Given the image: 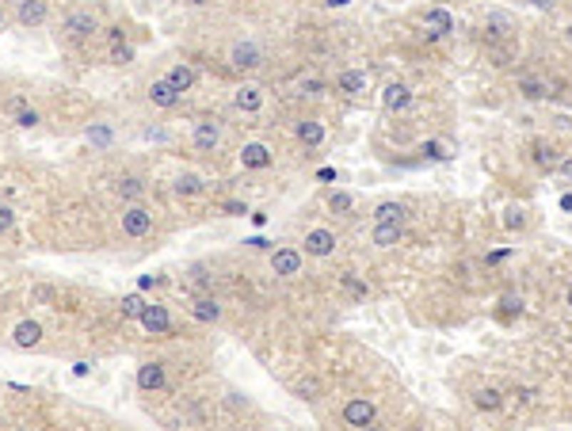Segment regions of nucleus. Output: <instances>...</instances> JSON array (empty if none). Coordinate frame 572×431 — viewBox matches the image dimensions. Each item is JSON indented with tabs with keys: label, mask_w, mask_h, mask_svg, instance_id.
Returning a JSON list of instances; mask_svg holds the SVG:
<instances>
[{
	"label": "nucleus",
	"mask_w": 572,
	"mask_h": 431,
	"mask_svg": "<svg viewBox=\"0 0 572 431\" xmlns=\"http://www.w3.org/2000/svg\"><path fill=\"white\" fill-rule=\"evenodd\" d=\"M61 31H65V35H69L73 42H81V39L92 35V31H100V24H96V16H92V12H73V16H65Z\"/></svg>",
	"instance_id": "nucleus-3"
},
{
	"label": "nucleus",
	"mask_w": 572,
	"mask_h": 431,
	"mask_svg": "<svg viewBox=\"0 0 572 431\" xmlns=\"http://www.w3.org/2000/svg\"><path fill=\"white\" fill-rule=\"evenodd\" d=\"M424 27H427V35H431V39H443V35L454 31V16L443 12V8H431V12L424 16Z\"/></svg>",
	"instance_id": "nucleus-10"
},
{
	"label": "nucleus",
	"mask_w": 572,
	"mask_h": 431,
	"mask_svg": "<svg viewBox=\"0 0 572 431\" xmlns=\"http://www.w3.org/2000/svg\"><path fill=\"white\" fill-rule=\"evenodd\" d=\"M424 157H431V161H450V153L443 141H424Z\"/></svg>",
	"instance_id": "nucleus-31"
},
{
	"label": "nucleus",
	"mask_w": 572,
	"mask_h": 431,
	"mask_svg": "<svg viewBox=\"0 0 572 431\" xmlns=\"http://www.w3.org/2000/svg\"><path fill=\"white\" fill-rule=\"evenodd\" d=\"M534 161L542 164V168H553V164H557V149L549 146V141H534Z\"/></svg>",
	"instance_id": "nucleus-25"
},
{
	"label": "nucleus",
	"mask_w": 572,
	"mask_h": 431,
	"mask_svg": "<svg viewBox=\"0 0 572 431\" xmlns=\"http://www.w3.org/2000/svg\"><path fill=\"white\" fill-rule=\"evenodd\" d=\"M504 309H508V313H523V302L519 298H504Z\"/></svg>",
	"instance_id": "nucleus-39"
},
{
	"label": "nucleus",
	"mask_w": 572,
	"mask_h": 431,
	"mask_svg": "<svg viewBox=\"0 0 572 431\" xmlns=\"http://www.w3.org/2000/svg\"><path fill=\"white\" fill-rule=\"evenodd\" d=\"M138 320L149 328L153 336H160V333H168V328H172V317H168V309H164V305H145Z\"/></svg>",
	"instance_id": "nucleus-8"
},
{
	"label": "nucleus",
	"mask_w": 572,
	"mask_h": 431,
	"mask_svg": "<svg viewBox=\"0 0 572 431\" xmlns=\"http://www.w3.org/2000/svg\"><path fill=\"white\" fill-rule=\"evenodd\" d=\"M328 4H332V8H347L351 0H328Z\"/></svg>",
	"instance_id": "nucleus-47"
},
{
	"label": "nucleus",
	"mask_w": 572,
	"mask_h": 431,
	"mask_svg": "<svg viewBox=\"0 0 572 431\" xmlns=\"http://www.w3.org/2000/svg\"><path fill=\"white\" fill-rule=\"evenodd\" d=\"M473 405H477L481 412H496V408L504 405V393H500V390H492V385H485V390L473 393Z\"/></svg>",
	"instance_id": "nucleus-20"
},
{
	"label": "nucleus",
	"mask_w": 572,
	"mask_h": 431,
	"mask_svg": "<svg viewBox=\"0 0 572 431\" xmlns=\"http://www.w3.org/2000/svg\"><path fill=\"white\" fill-rule=\"evenodd\" d=\"M218 146H222V126L210 123V118H203V123H195V149L203 153H214Z\"/></svg>",
	"instance_id": "nucleus-7"
},
{
	"label": "nucleus",
	"mask_w": 572,
	"mask_h": 431,
	"mask_svg": "<svg viewBox=\"0 0 572 431\" xmlns=\"http://www.w3.org/2000/svg\"><path fill=\"white\" fill-rule=\"evenodd\" d=\"M489 31H492V35H511V16H504V12H492L489 16Z\"/></svg>",
	"instance_id": "nucleus-26"
},
{
	"label": "nucleus",
	"mask_w": 572,
	"mask_h": 431,
	"mask_svg": "<svg viewBox=\"0 0 572 431\" xmlns=\"http://www.w3.org/2000/svg\"><path fill=\"white\" fill-rule=\"evenodd\" d=\"M367 73H359V69H347V73H339L336 76V92H344V96H359V92H367Z\"/></svg>",
	"instance_id": "nucleus-14"
},
{
	"label": "nucleus",
	"mask_w": 572,
	"mask_h": 431,
	"mask_svg": "<svg viewBox=\"0 0 572 431\" xmlns=\"http://www.w3.org/2000/svg\"><path fill=\"white\" fill-rule=\"evenodd\" d=\"M199 191H203L199 176H180V180H175V195H199Z\"/></svg>",
	"instance_id": "nucleus-27"
},
{
	"label": "nucleus",
	"mask_w": 572,
	"mask_h": 431,
	"mask_svg": "<svg viewBox=\"0 0 572 431\" xmlns=\"http://www.w3.org/2000/svg\"><path fill=\"white\" fill-rule=\"evenodd\" d=\"M88 141H92V146L96 149H107V146H111V126H92V130H88Z\"/></svg>",
	"instance_id": "nucleus-28"
},
{
	"label": "nucleus",
	"mask_w": 572,
	"mask_h": 431,
	"mask_svg": "<svg viewBox=\"0 0 572 431\" xmlns=\"http://www.w3.org/2000/svg\"><path fill=\"white\" fill-rule=\"evenodd\" d=\"M19 24L24 27L46 24V0H19Z\"/></svg>",
	"instance_id": "nucleus-11"
},
{
	"label": "nucleus",
	"mask_w": 572,
	"mask_h": 431,
	"mask_svg": "<svg viewBox=\"0 0 572 431\" xmlns=\"http://www.w3.org/2000/svg\"><path fill=\"white\" fill-rule=\"evenodd\" d=\"M31 298H35V302H53V286H35V290H31Z\"/></svg>",
	"instance_id": "nucleus-37"
},
{
	"label": "nucleus",
	"mask_w": 572,
	"mask_h": 431,
	"mask_svg": "<svg viewBox=\"0 0 572 431\" xmlns=\"http://www.w3.org/2000/svg\"><path fill=\"white\" fill-rule=\"evenodd\" d=\"M240 164H245V168H267L271 164V149L267 146H260V141H252V146H245L240 149Z\"/></svg>",
	"instance_id": "nucleus-15"
},
{
	"label": "nucleus",
	"mask_w": 572,
	"mask_h": 431,
	"mask_svg": "<svg viewBox=\"0 0 572 431\" xmlns=\"http://www.w3.org/2000/svg\"><path fill=\"white\" fill-rule=\"evenodd\" d=\"M328 206H332V210H339V214H347V210L355 206V198H351L347 191H336L332 198H328Z\"/></svg>",
	"instance_id": "nucleus-32"
},
{
	"label": "nucleus",
	"mask_w": 572,
	"mask_h": 431,
	"mask_svg": "<svg viewBox=\"0 0 572 431\" xmlns=\"http://www.w3.org/2000/svg\"><path fill=\"white\" fill-rule=\"evenodd\" d=\"M561 210H572V195H565V198H561Z\"/></svg>",
	"instance_id": "nucleus-46"
},
{
	"label": "nucleus",
	"mask_w": 572,
	"mask_h": 431,
	"mask_svg": "<svg viewBox=\"0 0 572 431\" xmlns=\"http://www.w3.org/2000/svg\"><path fill=\"white\" fill-rule=\"evenodd\" d=\"M260 107H263V92H260V88H240V92H237V111H260Z\"/></svg>",
	"instance_id": "nucleus-21"
},
{
	"label": "nucleus",
	"mask_w": 572,
	"mask_h": 431,
	"mask_svg": "<svg viewBox=\"0 0 572 431\" xmlns=\"http://www.w3.org/2000/svg\"><path fill=\"white\" fill-rule=\"evenodd\" d=\"M149 229H153V214L145 206H130L123 214V233L126 237H145Z\"/></svg>",
	"instance_id": "nucleus-5"
},
{
	"label": "nucleus",
	"mask_w": 572,
	"mask_h": 431,
	"mask_svg": "<svg viewBox=\"0 0 572 431\" xmlns=\"http://www.w3.org/2000/svg\"><path fill=\"white\" fill-rule=\"evenodd\" d=\"M305 252L317 256V260L332 256V252H336V233H332V229H313V233H305Z\"/></svg>",
	"instance_id": "nucleus-6"
},
{
	"label": "nucleus",
	"mask_w": 572,
	"mask_h": 431,
	"mask_svg": "<svg viewBox=\"0 0 572 431\" xmlns=\"http://www.w3.org/2000/svg\"><path fill=\"white\" fill-rule=\"evenodd\" d=\"M183 4H191V8H206L210 0H183Z\"/></svg>",
	"instance_id": "nucleus-44"
},
{
	"label": "nucleus",
	"mask_w": 572,
	"mask_h": 431,
	"mask_svg": "<svg viewBox=\"0 0 572 431\" xmlns=\"http://www.w3.org/2000/svg\"><path fill=\"white\" fill-rule=\"evenodd\" d=\"M157 283H160V275H141L138 286H141V290H149V286H157Z\"/></svg>",
	"instance_id": "nucleus-40"
},
{
	"label": "nucleus",
	"mask_w": 572,
	"mask_h": 431,
	"mask_svg": "<svg viewBox=\"0 0 572 431\" xmlns=\"http://www.w3.org/2000/svg\"><path fill=\"white\" fill-rule=\"evenodd\" d=\"M0 27H4V16H0Z\"/></svg>",
	"instance_id": "nucleus-50"
},
{
	"label": "nucleus",
	"mask_w": 572,
	"mask_h": 431,
	"mask_svg": "<svg viewBox=\"0 0 572 431\" xmlns=\"http://www.w3.org/2000/svg\"><path fill=\"white\" fill-rule=\"evenodd\" d=\"M271 271L282 275V279H294V275L302 271V252H294V248H275V252H271Z\"/></svg>",
	"instance_id": "nucleus-4"
},
{
	"label": "nucleus",
	"mask_w": 572,
	"mask_h": 431,
	"mask_svg": "<svg viewBox=\"0 0 572 431\" xmlns=\"http://www.w3.org/2000/svg\"><path fill=\"white\" fill-rule=\"evenodd\" d=\"M118 195H126V198H138V195H141V180H134V176H126V180H118Z\"/></svg>",
	"instance_id": "nucleus-33"
},
{
	"label": "nucleus",
	"mask_w": 572,
	"mask_h": 431,
	"mask_svg": "<svg viewBox=\"0 0 572 431\" xmlns=\"http://www.w3.org/2000/svg\"><path fill=\"white\" fill-rule=\"evenodd\" d=\"M401 222H374V245L378 248H393V245H401Z\"/></svg>",
	"instance_id": "nucleus-13"
},
{
	"label": "nucleus",
	"mask_w": 572,
	"mask_h": 431,
	"mask_svg": "<svg viewBox=\"0 0 572 431\" xmlns=\"http://www.w3.org/2000/svg\"><path fill=\"white\" fill-rule=\"evenodd\" d=\"M191 313L199 317V320H206V325H210V320H218V317H222V305H218L214 298H199V302L191 305Z\"/></svg>",
	"instance_id": "nucleus-22"
},
{
	"label": "nucleus",
	"mask_w": 572,
	"mask_h": 431,
	"mask_svg": "<svg viewBox=\"0 0 572 431\" xmlns=\"http://www.w3.org/2000/svg\"><path fill=\"white\" fill-rule=\"evenodd\" d=\"M12 225H16V214H12L8 206H0V233H8Z\"/></svg>",
	"instance_id": "nucleus-38"
},
{
	"label": "nucleus",
	"mask_w": 572,
	"mask_h": 431,
	"mask_svg": "<svg viewBox=\"0 0 572 431\" xmlns=\"http://www.w3.org/2000/svg\"><path fill=\"white\" fill-rule=\"evenodd\" d=\"M141 309H145V302H141L138 294L123 298V317H141Z\"/></svg>",
	"instance_id": "nucleus-34"
},
{
	"label": "nucleus",
	"mask_w": 572,
	"mask_h": 431,
	"mask_svg": "<svg viewBox=\"0 0 572 431\" xmlns=\"http://www.w3.org/2000/svg\"><path fill=\"white\" fill-rule=\"evenodd\" d=\"M561 176H565V180H572V157L561 161Z\"/></svg>",
	"instance_id": "nucleus-43"
},
{
	"label": "nucleus",
	"mask_w": 572,
	"mask_h": 431,
	"mask_svg": "<svg viewBox=\"0 0 572 431\" xmlns=\"http://www.w3.org/2000/svg\"><path fill=\"white\" fill-rule=\"evenodd\" d=\"M534 8H553V0H531Z\"/></svg>",
	"instance_id": "nucleus-45"
},
{
	"label": "nucleus",
	"mask_w": 572,
	"mask_h": 431,
	"mask_svg": "<svg viewBox=\"0 0 572 431\" xmlns=\"http://www.w3.org/2000/svg\"><path fill=\"white\" fill-rule=\"evenodd\" d=\"M568 42H572V27H568Z\"/></svg>",
	"instance_id": "nucleus-49"
},
{
	"label": "nucleus",
	"mask_w": 572,
	"mask_h": 431,
	"mask_svg": "<svg viewBox=\"0 0 572 431\" xmlns=\"http://www.w3.org/2000/svg\"><path fill=\"white\" fill-rule=\"evenodd\" d=\"M412 103V92H409V84H386V92H382V107L386 111H404V107Z\"/></svg>",
	"instance_id": "nucleus-9"
},
{
	"label": "nucleus",
	"mask_w": 572,
	"mask_h": 431,
	"mask_svg": "<svg viewBox=\"0 0 572 431\" xmlns=\"http://www.w3.org/2000/svg\"><path fill=\"white\" fill-rule=\"evenodd\" d=\"M344 290H351V294H359V298H367V283H359L355 275H344Z\"/></svg>",
	"instance_id": "nucleus-35"
},
{
	"label": "nucleus",
	"mask_w": 572,
	"mask_h": 431,
	"mask_svg": "<svg viewBox=\"0 0 572 431\" xmlns=\"http://www.w3.org/2000/svg\"><path fill=\"white\" fill-rule=\"evenodd\" d=\"M111 61H115V65H130V61H134V46H126V42L111 46Z\"/></svg>",
	"instance_id": "nucleus-30"
},
{
	"label": "nucleus",
	"mask_w": 572,
	"mask_h": 431,
	"mask_svg": "<svg viewBox=\"0 0 572 431\" xmlns=\"http://www.w3.org/2000/svg\"><path fill=\"white\" fill-rule=\"evenodd\" d=\"M149 99H153L157 107H164V111H168V107L180 103V92H175V88L168 84V76H164V81H153V84H149Z\"/></svg>",
	"instance_id": "nucleus-12"
},
{
	"label": "nucleus",
	"mask_w": 572,
	"mask_h": 431,
	"mask_svg": "<svg viewBox=\"0 0 572 431\" xmlns=\"http://www.w3.org/2000/svg\"><path fill=\"white\" fill-rule=\"evenodd\" d=\"M229 65H233L237 73H252L263 65V50L256 46V42H237L233 50H229Z\"/></svg>",
	"instance_id": "nucleus-1"
},
{
	"label": "nucleus",
	"mask_w": 572,
	"mask_h": 431,
	"mask_svg": "<svg viewBox=\"0 0 572 431\" xmlns=\"http://www.w3.org/2000/svg\"><path fill=\"white\" fill-rule=\"evenodd\" d=\"M565 302H568V309H572V290H568V298H565Z\"/></svg>",
	"instance_id": "nucleus-48"
},
{
	"label": "nucleus",
	"mask_w": 572,
	"mask_h": 431,
	"mask_svg": "<svg viewBox=\"0 0 572 431\" xmlns=\"http://www.w3.org/2000/svg\"><path fill=\"white\" fill-rule=\"evenodd\" d=\"M374 222H404V206L401 203H382L374 210Z\"/></svg>",
	"instance_id": "nucleus-24"
},
{
	"label": "nucleus",
	"mask_w": 572,
	"mask_h": 431,
	"mask_svg": "<svg viewBox=\"0 0 572 431\" xmlns=\"http://www.w3.org/2000/svg\"><path fill=\"white\" fill-rule=\"evenodd\" d=\"M168 84L175 88V92H191V88H195V69H191V65H175V69L168 73Z\"/></svg>",
	"instance_id": "nucleus-19"
},
{
	"label": "nucleus",
	"mask_w": 572,
	"mask_h": 431,
	"mask_svg": "<svg viewBox=\"0 0 572 431\" xmlns=\"http://www.w3.org/2000/svg\"><path fill=\"white\" fill-rule=\"evenodd\" d=\"M138 385L141 390H160L164 385V367L160 362H145V367L138 370Z\"/></svg>",
	"instance_id": "nucleus-18"
},
{
	"label": "nucleus",
	"mask_w": 572,
	"mask_h": 431,
	"mask_svg": "<svg viewBox=\"0 0 572 431\" xmlns=\"http://www.w3.org/2000/svg\"><path fill=\"white\" fill-rule=\"evenodd\" d=\"M118 42H126V31H123V27H111V46H118Z\"/></svg>",
	"instance_id": "nucleus-41"
},
{
	"label": "nucleus",
	"mask_w": 572,
	"mask_h": 431,
	"mask_svg": "<svg viewBox=\"0 0 572 431\" xmlns=\"http://www.w3.org/2000/svg\"><path fill=\"white\" fill-rule=\"evenodd\" d=\"M519 92H523L526 99H546V96H549V88H546L542 81H523V84H519Z\"/></svg>",
	"instance_id": "nucleus-29"
},
{
	"label": "nucleus",
	"mask_w": 572,
	"mask_h": 431,
	"mask_svg": "<svg viewBox=\"0 0 572 431\" xmlns=\"http://www.w3.org/2000/svg\"><path fill=\"white\" fill-rule=\"evenodd\" d=\"M298 141H302V146H310V149H317L325 141V126L317 123V118H305V123H298Z\"/></svg>",
	"instance_id": "nucleus-17"
},
{
	"label": "nucleus",
	"mask_w": 572,
	"mask_h": 431,
	"mask_svg": "<svg viewBox=\"0 0 572 431\" xmlns=\"http://www.w3.org/2000/svg\"><path fill=\"white\" fill-rule=\"evenodd\" d=\"M504 229H508V233L526 229V210L523 206H508V210H504Z\"/></svg>",
	"instance_id": "nucleus-23"
},
{
	"label": "nucleus",
	"mask_w": 572,
	"mask_h": 431,
	"mask_svg": "<svg viewBox=\"0 0 572 431\" xmlns=\"http://www.w3.org/2000/svg\"><path fill=\"white\" fill-rule=\"evenodd\" d=\"M225 214H248L245 203H225Z\"/></svg>",
	"instance_id": "nucleus-42"
},
{
	"label": "nucleus",
	"mask_w": 572,
	"mask_h": 431,
	"mask_svg": "<svg viewBox=\"0 0 572 431\" xmlns=\"http://www.w3.org/2000/svg\"><path fill=\"white\" fill-rule=\"evenodd\" d=\"M374 416H378V408H374V401H367V397H351V401L344 405L347 427H370Z\"/></svg>",
	"instance_id": "nucleus-2"
},
{
	"label": "nucleus",
	"mask_w": 572,
	"mask_h": 431,
	"mask_svg": "<svg viewBox=\"0 0 572 431\" xmlns=\"http://www.w3.org/2000/svg\"><path fill=\"white\" fill-rule=\"evenodd\" d=\"M12 340H16V348H35L42 340V325H39V320H19Z\"/></svg>",
	"instance_id": "nucleus-16"
},
{
	"label": "nucleus",
	"mask_w": 572,
	"mask_h": 431,
	"mask_svg": "<svg viewBox=\"0 0 572 431\" xmlns=\"http://www.w3.org/2000/svg\"><path fill=\"white\" fill-rule=\"evenodd\" d=\"M16 123H19V126H27V130H31V126H35V123H39V111H27V107H24V111H16Z\"/></svg>",
	"instance_id": "nucleus-36"
}]
</instances>
